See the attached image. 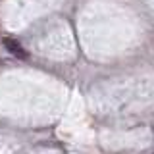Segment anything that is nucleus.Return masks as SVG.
Masks as SVG:
<instances>
[{"instance_id": "obj_1", "label": "nucleus", "mask_w": 154, "mask_h": 154, "mask_svg": "<svg viewBox=\"0 0 154 154\" xmlns=\"http://www.w3.org/2000/svg\"><path fill=\"white\" fill-rule=\"evenodd\" d=\"M2 45L8 48V52L10 54H14L16 58H19V60H27V50L23 48L19 42L16 41V38H10V37H6V38H2Z\"/></svg>"}]
</instances>
